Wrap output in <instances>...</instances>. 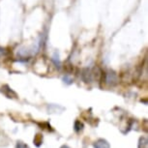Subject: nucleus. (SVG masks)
Segmentation results:
<instances>
[{"mask_svg": "<svg viewBox=\"0 0 148 148\" xmlns=\"http://www.w3.org/2000/svg\"><path fill=\"white\" fill-rule=\"evenodd\" d=\"M104 82L108 86H115L118 83V76L112 70H108L107 72L104 73Z\"/></svg>", "mask_w": 148, "mask_h": 148, "instance_id": "obj_1", "label": "nucleus"}, {"mask_svg": "<svg viewBox=\"0 0 148 148\" xmlns=\"http://www.w3.org/2000/svg\"><path fill=\"white\" fill-rule=\"evenodd\" d=\"M0 92H1L5 97L9 98V99H16V98H18V94H16V92L7 84L3 85L1 88H0Z\"/></svg>", "mask_w": 148, "mask_h": 148, "instance_id": "obj_2", "label": "nucleus"}, {"mask_svg": "<svg viewBox=\"0 0 148 148\" xmlns=\"http://www.w3.org/2000/svg\"><path fill=\"white\" fill-rule=\"evenodd\" d=\"M82 79L84 82L88 83V82H91L92 79H93V73L90 69L88 68H85L83 69L82 71Z\"/></svg>", "mask_w": 148, "mask_h": 148, "instance_id": "obj_3", "label": "nucleus"}, {"mask_svg": "<svg viewBox=\"0 0 148 148\" xmlns=\"http://www.w3.org/2000/svg\"><path fill=\"white\" fill-rule=\"evenodd\" d=\"M94 148H110V144L107 139L105 138H99L93 143Z\"/></svg>", "mask_w": 148, "mask_h": 148, "instance_id": "obj_4", "label": "nucleus"}, {"mask_svg": "<svg viewBox=\"0 0 148 148\" xmlns=\"http://www.w3.org/2000/svg\"><path fill=\"white\" fill-rule=\"evenodd\" d=\"M138 148H148V139L146 136H141V138H139Z\"/></svg>", "mask_w": 148, "mask_h": 148, "instance_id": "obj_5", "label": "nucleus"}, {"mask_svg": "<svg viewBox=\"0 0 148 148\" xmlns=\"http://www.w3.org/2000/svg\"><path fill=\"white\" fill-rule=\"evenodd\" d=\"M83 128H84V125H83V123L80 121V120H76V121H75V124H74L75 132L80 133L83 130Z\"/></svg>", "mask_w": 148, "mask_h": 148, "instance_id": "obj_6", "label": "nucleus"}, {"mask_svg": "<svg viewBox=\"0 0 148 148\" xmlns=\"http://www.w3.org/2000/svg\"><path fill=\"white\" fill-rule=\"evenodd\" d=\"M33 142L37 147H40L42 144H43V135L42 134H37L34 136V139H33Z\"/></svg>", "mask_w": 148, "mask_h": 148, "instance_id": "obj_7", "label": "nucleus"}, {"mask_svg": "<svg viewBox=\"0 0 148 148\" xmlns=\"http://www.w3.org/2000/svg\"><path fill=\"white\" fill-rule=\"evenodd\" d=\"M52 62L54 63L55 67H56L58 70L61 69V61L59 59V55L57 53H54L53 56H52Z\"/></svg>", "mask_w": 148, "mask_h": 148, "instance_id": "obj_8", "label": "nucleus"}, {"mask_svg": "<svg viewBox=\"0 0 148 148\" xmlns=\"http://www.w3.org/2000/svg\"><path fill=\"white\" fill-rule=\"evenodd\" d=\"M16 148H30L29 145H27L26 143H24L23 141L18 140L16 144Z\"/></svg>", "mask_w": 148, "mask_h": 148, "instance_id": "obj_9", "label": "nucleus"}, {"mask_svg": "<svg viewBox=\"0 0 148 148\" xmlns=\"http://www.w3.org/2000/svg\"><path fill=\"white\" fill-rule=\"evenodd\" d=\"M63 82L64 83H66V84H72L73 83V79L70 77L69 76H65V77H63Z\"/></svg>", "mask_w": 148, "mask_h": 148, "instance_id": "obj_10", "label": "nucleus"}, {"mask_svg": "<svg viewBox=\"0 0 148 148\" xmlns=\"http://www.w3.org/2000/svg\"><path fill=\"white\" fill-rule=\"evenodd\" d=\"M4 55H6V49L3 47H0V57L4 56Z\"/></svg>", "mask_w": 148, "mask_h": 148, "instance_id": "obj_11", "label": "nucleus"}, {"mask_svg": "<svg viewBox=\"0 0 148 148\" xmlns=\"http://www.w3.org/2000/svg\"><path fill=\"white\" fill-rule=\"evenodd\" d=\"M60 148H70L68 145H62V146H61Z\"/></svg>", "mask_w": 148, "mask_h": 148, "instance_id": "obj_12", "label": "nucleus"}]
</instances>
